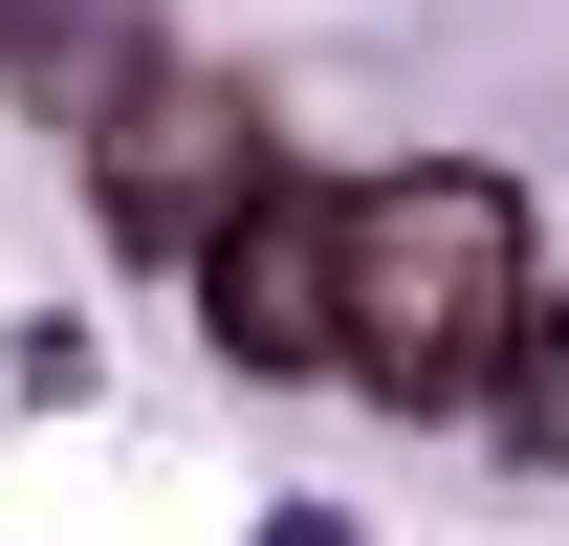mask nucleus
Masks as SVG:
<instances>
[{"label": "nucleus", "instance_id": "obj_1", "mask_svg": "<svg viewBox=\"0 0 569 546\" xmlns=\"http://www.w3.org/2000/svg\"><path fill=\"white\" fill-rule=\"evenodd\" d=\"M329 284H351V372L460 394L526 328V198L503 175H372V198H329Z\"/></svg>", "mask_w": 569, "mask_h": 546}, {"label": "nucleus", "instance_id": "obj_2", "mask_svg": "<svg viewBox=\"0 0 569 546\" xmlns=\"http://www.w3.org/2000/svg\"><path fill=\"white\" fill-rule=\"evenodd\" d=\"M198 328L241 350V372H329L351 350V284H329V198H241L198 241Z\"/></svg>", "mask_w": 569, "mask_h": 546}, {"label": "nucleus", "instance_id": "obj_3", "mask_svg": "<svg viewBox=\"0 0 569 546\" xmlns=\"http://www.w3.org/2000/svg\"><path fill=\"white\" fill-rule=\"evenodd\" d=\"M110 198H132V241H219V219L263 198V153H241V88H198V67H153L132 110H110Z\"/></svg>", "mask_w": 569, "mask_h": 546}]
</instances>
